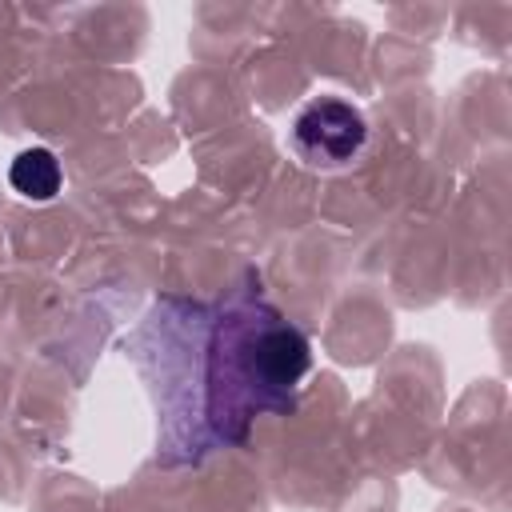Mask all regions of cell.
Here are the masks:
<instances>
[{
    "mask_svg": "<svg viewBox=\"0 0 512 512\" xmlns=\"http://www.w3.org/2000/svg\"><path fill=\"white\" fill-rule=\"evenodd\" d=\"M200 332L196 420L180 460H196L216 444H240L256 416L288 412L312 368L308 336L268 300L240 296L212 316L192 308Z\"/></svg>",
    "mask_w": 512,
    "mask_h": 512,
    "instance_id": "1",
    "label": "cell"
},
{
    "mask_svg": "<svg viewBox=\"0 0 512 512\" xmlns=\"http://www.w3.org/2000/svg\"><path fill=\"white\" fill-rule=\"evenodd\" d=\"M372 148L368 116L344 96H308L288 124V152L300 168L332 176L356 168Z\"/></svg>",
    "mask_w": 512,
    "mask_h": 512,
    "instance_id": "2",
    "label": "cell"
},
{
    "mask_svg": "<svg viewBox=\"0 0 512 512\" xmlns=\"http://www.w3.org/2000/svg\"><path fill=\"white\" fill-rule=\"evenodd\" d=\"M8 184L20 200H32V204H44V200H56L60 184H64V172H60V160L52 148H24L12 168H8Z\"/></svg>",
    "mask_w": 512,
    "mask_h": 512,
    "instance_id": "3",
    "label": "cell"
}]
</instances>
